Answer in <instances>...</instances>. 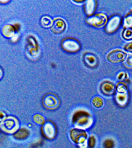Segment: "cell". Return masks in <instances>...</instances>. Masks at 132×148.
Masks as SVG:
<instances>
[{
    "instance_id": "obj_13",
    "label": "cell",
    "mask_w": 132,
    "mask_h": 148,
    "mask_svg": "<svg viewBox=\"0 0 132 148\" xmlns=\"http://www.w3.org/2000/svg\"><path fill=\"white\" fill-rule=\"evenodd\" d=\"M97 1L95 0L85 1L84 9L85 13L88 16H93L97 9Z\"/></svg>"
},
{
    "instance_id": "obj_23",
    "label": "cell",
    "mask_w": 132,
    "mask_h": 148,
    "mask_svg": "<svg viewBox=\"0 0 132 148\" xmlns=\"http://www.w3.org/2000/svg\"><path fill=\"white\" fill-rule=\"evenodd\" d=\"M123 65L128 69H132V54H128L125 61L123 62Z\"/></svg>"
},
{
    "instance_id": "obj_20",
    "label": "cell",
    "mask_w": 132,
    "mask_h": 148,
    "mask_svg": "<svg viewBox=\"0 0 132 148\" xmlns=\"http://www.w3.org/2000/svg\"><path fill=\"white\" fill-rule=\"evenodd\" d=\"M128 86L124 82H119L116 85V92L119 93H125L128 91Z\"/></svg>"
},
{
    "instance_id": "obj_8",
    "label": "cell",
    "mask_w": 132,
    "mask_h": 148,
    "mask_svg": "<svg viewBox=\"0 0 132 148\" xmlns=\"http://www.w3.org/2000/svg\"><path fill=\"white\" fill-rule=\"evenodd\" d=\"M83 59L85 65L90 69H95L99 66V58L96 54L92 52L86 51L84 53Z\"/></svg>"
},
{
    "instance_id": "obj_19",
    "label": "cell",
    "mask_w": 132,
    "mask_h": 148,
    "mask_svg": "<svg viewBox=\"0 0 132 148\" xmlns=\"http://www.w3.org/2000/svg\"><path fill=\"white\" fill-rule=\"evenodd\" d=\"M2 32L5 36L7 37H11L15 34V28L12 26L9 25H5L2 29Z\"/></svg>"
},
{
    "instance_id": "obj_7",
    "label": "cell",
    "mask_w": 132,
    "mask_h": 148,
    "mask_svg": "<svg viewBox=\"0 0 132 148\" xmlns=\"http://www.w3.org/2000/svg\"><path fill=\"white\" fill-rule=\"evenodd\" d=\"M122 19L120 15L115 14L111 16L108 19L105 30L108 33H112L120 28L122 24Z\"/></svg>"
},
{
    "instance_id": "obj_10",
    "label": "cell",
    "mask_w": 132,
    "mask_h": 148,
    "mask_svg": "<svg viewBox=\"0 0 132 148\" xmlns=\"http://www.w3.org/2000/svg\"><path fill=\"white\" fill-rule=\"evenodd\" d=\"M66 29V23L62 19L58 18L54 21L50 29L54 34H58L63 32Z\"/></svg>"
},
{
    "instance_id": "obj_16",
    "label": "cell",
    "mask_w": 132,
    "mask_h": 148,
    "mask_svg": "<svg viewBox=\"0 0 132 148\" xmlns=\"http://www.w3.org/2000/svg\"><path fill=\"white\" fill-rule=\"evenodd\" d=\"M91 104L94 108L98 110L103 107L104 105V101L103 98L100 96H95L92 99Z\"/></svg>"
},
{
    "instance_id": "obj_18",
    "label": "cell",
    "mask_w": 132,
    "mask_h": 148,
    "mask_svg": "<svg viewBox=\"0 0 132 148\" xmlns=\"http://www.w3.org/2000/svg\"><path fill=\"white\" fill-rule=\"evenodd\" d=\"M29 132L28 130L22 128L15 133L14 137L18 140H23L25 139L28 136Z\"/></svg>"
},
{
    "instance_id": "obj_4",
    "label": "cell",
    "mask_w": 132,
    "mask_h": 148,
    "mask_svg": "<svg viewBox=\"0 0 132 148\" xmlns=\"http://www.w3.org/2000/svg\"><path fill=\"white\" fill-rule=\"evenodd\" d=\"M127 54L122 49H117L111 51L107 54V60L112 64H118L123 62L126 59Z\"/></svg>"
},
{
    "instance_id": "obj_12",
    "label": "cell",
    "mask_w": 132,
    "mask_h": 148,
    "mask_svg": "<svg viewBox=\"0 0 132 148\" xmlns=\"http://www.w3.org/2000/svg\"><path fill=\"white\" fill-rule=\"evenodd\" d=\"M43 103L45 107L50 109H54L57 107L59 100L56 96L53 95L46 96L43 100Z\"/></svg>"
},
{
    "instance_id": "obj_28",
    "label": "cell",
    "mask_w": 132,
    "mask_h": 148,
    "mask_svg": "<svg viewBox=\"0 0 132 148\" xmlns=\"http://www.w3.org/2000/svg\"><path fill=\"white\" fill-rule=\"evenodd\" d=\"M131 12V13L132 14V9L131 10V11H130Z\"/></svg>"
},
{
    "instance_id": "obj_26",
    "label": "cell",
    "mask_w": 132,
    "mask_h": 148,
    "mask_svg": "<svg viewBox=\"0 0 132 148\" xmlns=\"http://www.w3.org/2000/svg\"><path fill=\"white\" fill-rule=\"evenodd\" d=\"M128 77V75L127 73H125L124 72H121L117 75V79L119 80H123L125 79H127Z\"/></svg>"
},
{
    "instance_id": "obj_1",
    "label": "cell",
    "mask_w": 132,
    "mask_h": 148,
    "mask_svg": "<svg viewBox=\"0 0 132 148\" xmlns=\"http://www.w3.org/2000/svg\"><path fill=\"white\" fill-rule=\"evenodd\" d=\"M94 119L91 113L84 110H78L73 114L72 122L77 128L85 130L93 124Z\"/></svg>"
},
{
    "instance_id": "obj_14",
    "label": "cell",
    "mask_w": 132,
    "mask_h": 148,
    "mask_svg": "<svg viewBox=\"0 0 132 148\" xmlns=\"http://www.w3.org/2000/svg\"><path fill=\"white\" fill-rule=\"evenodd\" d=\"M43 132L46 138L50 140L53 139L56 136V130L55 126L50 123H46L44 125Z\"/></svg>"
},
{
    "instance_id": "obj_27",
    "label": "cell",
    "mask_w": 132,
    "mask_h": 148,
    "mask_svg": "<svg viewBox=\"0 0 132 148\" xmlns=\"http://www.w3.org/2000/svg\"><path fill=\"white\" fill-rule=\"evenodd\" d=\"M123 48L126 51L132 53V41L125 44L123 46Z\"/></svg>"
},
{
    "instance_id": "obj_9",
    "label": "cell",
    "mask_w": 132,
    "mask_h": 148,
    "mask_svg": "<svg viewBox=\"0 0 132 148\" xmlns=\"http://www.w3.org/2000/svg\"><path fill=\"white\" fill-rule=\"evenodd\" d=\"M62 46L65 50L69 52H76L81 48L80 44L79 41L72 38H68L63 40Z\"/></svg>"
},
{
    "instance_id": "obj_2",
    "label": "cell",
    "mask_w": 132,
    "mask_h": 148,
    "mask_svg": "<svg viewBox=\"0 0 132 148\" xmlns=\"http://www.w3.org/2000/svg\"><path fill=\"white\" fill-rule=\"evenodd\" d=\"M108 17L104 13H98L91 16H88L86 22L88 25L97 28L106 26L108 21Z\"/></svg>"
},
{
    "instance_id": "obj_15",
    "label": "cell",
    "mask_w": 132,
    "mask_h": 148,
    "mask_svg": "<svg viewBox=\"0 0 132 148\" xmlns=\"http://www.w3.org/2000/svg\"><path fill=\"white\" fill-rule=\"evenodd\" d=\"M116 141L112 137H108L105 138L101 143L102 148H116Z\"/></svg>"
},
{
    "instance_id": "obj_3",
    "label": "cell",
    "mask_w": 132,
    "mask_h": 148,
    "mask_svg": "<svg viewBox=\"0 0 132 148\" xmlns=\"http://www.w3.org/2000/svg\"><path fill=\"white\" fill-rule=\"evenodd\" d=\"M19 126V123L17 119L12 116L6 117L1 123L2 129L8 134L15 133Z\"/></svg>"
},
{
    "instance_id": "obj_5",
    "label": "cell",
    "mask_w": 132,
    "mask_h": 148,
    "mask_svg": "<svg viewBox=\"0 0 132 148\" xmlns=\"http://www.w3.org/2000/svg\"><path fill=\"white\" fill-rule=\"evenodd\" d=\"M99 90L103 96L110 97L115 94L116 85L112 81L104 80L100 84Z\"/></svg>"
},
{
    "instance_id": "obj_24",
    "label": "cell",
    "mask_w": 132,
    "mask_h": 148,
    "mask_svg": "<svg viewBox=\"0 0 132 148\" xmlns=\"http://www.w3.org/2000/svg\"><path fill=\"white\" fill-rule=\"evenodd\" d=\"M33 121L36 124L39 125H42L45 123V119L40 114H36L33 116Z\"/></svg>"
},
{
    "instance_id": "obj_11",
    "label": "cell",
    "mask_w": 132,
    "mask_h": 148,
    "mask_svg": "<svg viewBox=\"0 0 132 148\" xmlns=\"http://www.w3.org/2000/svg\"><path fill=\"white\" fill-rule=\"evenodd\" d=\"M114 95L115 101L119 107L123 108L127 105L129 99L128 92L125 93L116 92Z\"/></svg>"
},
{
    "instance_id": "obj_17",
    "label": "cell",
    "mask_w": 132,
    "mask_h": 148,
    "mask_svg": "<svg viewBox=\"0 0 132 148\" xmlns=\"http://www.w3.org/2000/svg\"><path fill=\"white\" fill-rule=\"evenodd\" d=\"M122 24L125 29L132 28V14L131 12L126 14L122 19Z\"/></svg>"
},
{
    "instance_id": "obj_22",
    "label": "cell",
    "mask_w": 132,
    "mask_h": 148,
    "mask_svg": "<svg viewBox=\"0 0 132 148\" xmlns=\"http://www.w3.org/2000/svg\"><path fill=\"white\" fill-rule=\"evenodd\" d=\"M122 36L124 39H132V28H126L123 30L122 33Z\"/></svg>"
},
{
    "instance_id": "obj_25",
    "label": "cell",
    "mask_w": 132,
    "mask_h": 148,
    "mask_svg": "<svg viewBox=\"0 0 132 148\" xmlns=\"http://www.w3.org/2000/svg\"><path fill=\"white\" fill-rule=\"evenodd\" d=\"M41 22L43 26L46 27L52 26L53 23L51 19L47 17H43L41 21Z\"/></svg>"
},
{
    "instance_id": "obj_6",
    "label": "cell",
    "mask_w": 132,
    "mask_h": 148,
    "mask_svg": "<svg viewBox=\"0 0 132 148\" xmlns=\"http://www.w3.org/2000/svg\"><path fill=\"white\" fill-rule=\"evenodd\" d=\"M70 137L72 141L77 145L86 142L88 138V134L85 130L77 128L71 130Z\"/></svg>"
},
{
    "instance_id": "obj_21",
    "label": "cell",
    "mask_w": 132,
    "mask_h": 148,
    "mask_svg": "<svg viewBox=\"0 0 132 148\" xmlns=\"http://www.w3.org/2000/svg\"><path fill=\"white\" fill-rule=\"evenodd\" d=\"M97 139L95 135H91L88 139V148H95L97 146Z\"/></svg>"
}]
</instances>
